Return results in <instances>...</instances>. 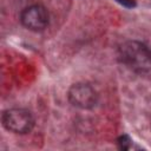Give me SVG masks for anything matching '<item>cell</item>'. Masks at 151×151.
Instances as JSON below:
<instances>
[{
  "label": "cell",
  "mask_w": 151,
  "mask_h": 151,
  "mask_svg": "<svg viewBox=\"0 0 151 151\" xmlns=\"http://www.w3.org/2000/svg\"><path fill=\"white\" fill-rule=\"evenodd\" d=\"M119 60L136 72L151 70V48L142 41L127 40L119 46Z\"/></svg>",
  "instance_id": "cell-1"
},
{
  "label": "cell",
  "mask_w": 151,
  "mask_h": 151,
  "mask_svg": "<svg viewBox=\"0 0 151 151\" xmlns=\"http://www.w3.org/2000/svg\"><path fill=\"white\" fill-rule=\"evenodd\" d=\"M2 125L6 130L14 133H27L34 126V118L28 110L9 109L2 113Z\"/></svg>",
  "instance_id": "cell-2"
},
{
  "label": "cell",
  "mask_w": 151,
  "mask_h": 151,
  "mask_svg": "<svg viewBox=\"0 0 151 151\" xmlns=\"http://www.w3.org/2000/svg\"><path fill=\"white\" fill-rule=\"evenodd\" d=\"M67 97L73 106L83 110H88L94 107L98 100L96 90L90 84L86 83L73 84L67 92Z\"/></svg>",
  "instance_id": "cell-3"
},
{
  "label": "cell",
  "mask_w": 151,
  "mask_h": 151,
  "mask_svg": "<svg viewBox=\"0 0 151 151\" xmlns=\"http://www.w3.org/2000/svg\"><path fill=\"white\" fill-rule=\"evenodd\" d=\"M20 21L31 31H42L48 25V12L42 5H31L22 9Z\"/></svg>",
  "instance_id": "cell-4"
},
{
  "label": "cell",
  "mask_w": 151,
  "mask_h": 151,
  "mask_svg": "<svg viewBox=\"0 0 151 151\" xmlns=\"http://www.w3.org/2000/svg\"><path fill=\"white\" fill-rule=\"evenodd\" d=\"M118 146L120 150H129L131 147V139L127 134H123L117 139Z\"/></svg>",
  "instance_id": "cell-5"
}]
</instances>
